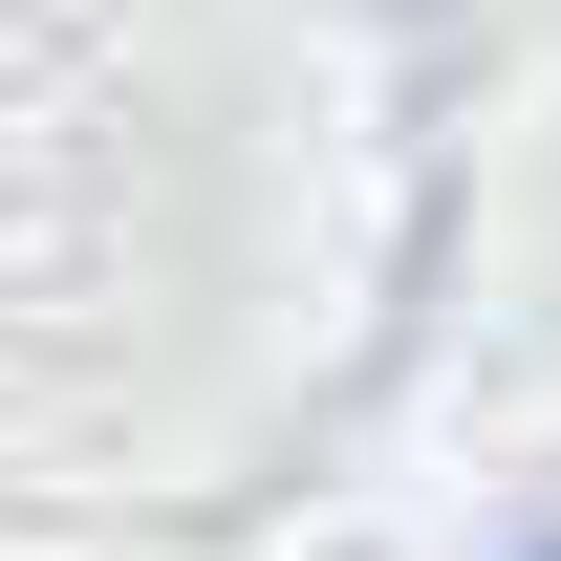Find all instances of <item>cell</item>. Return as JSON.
<instances>
[{"instance_id":"6da1fadb","label":"cell","mask_w":561,"mask_h":561,"mask_svg":"<svg viewBox=\"0 0 561 561\" xmlns=\"http://www.w3.org/2000/svg\"><path fill=\"white\" fill-rule=\"evenodd\" d=\"M540 561H561V540H540Z\"/></svg>"}]
</instances>
